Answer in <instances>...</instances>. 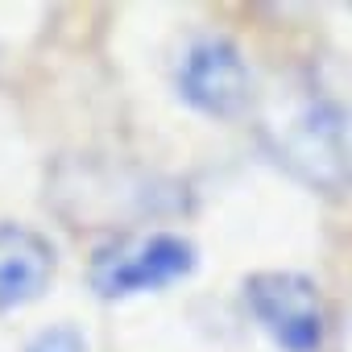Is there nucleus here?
<instances>
[{
	"mask_svg": "<svg viewBox=\"0 0 352 352\" xmlns=\"http://www.w3.org/2000/svg\"><path fill=\"white\" fill-rule=\"evenodd\" d=\"M257 137L274 153V162L286 166L294 179L323 191L348 183L315 67L274 75V83L257 96Z\"/></svg>",
	"mask_w": 352,
	"mask_h": 352,
	"instance_id": "obj_1",
	"label": "nucleus"
},
{
	"mask_svg": "<svg viewBox=\"0 0 352 352\" xmlns=\"http://www.w3.org/2000/svg\"><path fill=\"white\" fill-rule=\"evenodd\" d=\"M50 195L63 216L71 220H100L120 224L137 216H166L179 208V187L157 179V174L116 166V162H63L54 170Z\"/></svg>",
	"mask_w": 352,
	"mask_h": 352,
	"instance_id": "obj_2",
	"label": "nucleus"
},
{
	"mask_svg": "<svg viewBox=\"0 0 352 352\" xmlns=\"http://www.w3.org/2000/svg\"><path fill=\"white\" fill-rule=\"evenodd\" d=\"M195 270V245L179 232H133L96 249L91 290L100 298H129L141 290H162Z\"/></svg>",
	"mask_w": 352,
	"mask_h": 352,
	"instance_id": "obj_3",
	"label": "nucleus"
},
{
	"mask_svg": "<svg viewBox=\"0 0 352 352\" xmlns=\"http://www.w3.org/2000/svg\"><path fill=\"white\" fill-rule=\"evenodd\" d=\"M245 307L286 352H315L323 340V302L307 274L261 270L245 278Z\"/></svg>",
	"mask_w": 352,
	"mask_h": 352,
	"instance_id": "obj_4",
	"label": "nucleus"
},
{
	"mask_svg": "<svg viewBox=\"0 0 352 352\" xmlns=\"http://www.w3.org/2000/svg\"><path fill=\"white\" fill-rule=\"evenodd\" d=\"M179 96L208 116H241L253 104V75L228 38H195L179 58Z\"/></svg>",
	"mask_w": 352,
	"mask_h": 352,
	"instance_id": "obj_5",
	"label": "nucleus"
},
{
	"mask_svg": "<svg viewBox=\"0 0 352 352\" xmlns=\"http://www.w3.org/2000/svg\"><path fill=\"white\" fill-rule=\"evenodd\" d=\"M54 245L13 220H0V307L34 302L54 278Z\"/></svg>",
	"mask_w": 352,
	"mask_h": 352,
	"instance_id": "obj_6",
	"label": "nucleus"
},
{
	"mask_svg": "<svg viewBox=\"0 0 352 352\" xmlns=\"http://www.w3.org/2000/svg\"><path fill=\"white\" fill-rule=\"evenodd\" d=\"M319 87L327 96V112H331V133H336V149H340V166L344 179L352 183V63H319L315 67Z\"/></svg>",
	"mask_w": 352,
	"mask_h": 352,
	"instance_id": "obj_7",
	"label": "nucleus"
},
{
	"mask_svg": "<svg viewBox=\"0 0 352 352\" xmlns=\"http://www.w3.org/2000/svg\"><path fill=\"white\" fill-rule=\"evenodd\" d=\"M25 352H87V336L75 323H50L25 340Z\"/></svg>",
	"mask_w": 352,
	"mask_h": 352,
	"instance_id": "obj_8",
	"label": "nucleus"
},
{
	"mask_svg": "<svg viewBox=\"0 0 352 352\" xmlns=\"http://www.w3.org/2000/svg\"><path fill=\"white\" fill-rule=\"evenodd\" d=\"M340 352H352V298L340 315Z\"/></svg>",
	"mask_w": 352,
	"mask_h": 352,
	"instance_id": "obj_9",
	"label": "nucleus"
}]
</instances>
